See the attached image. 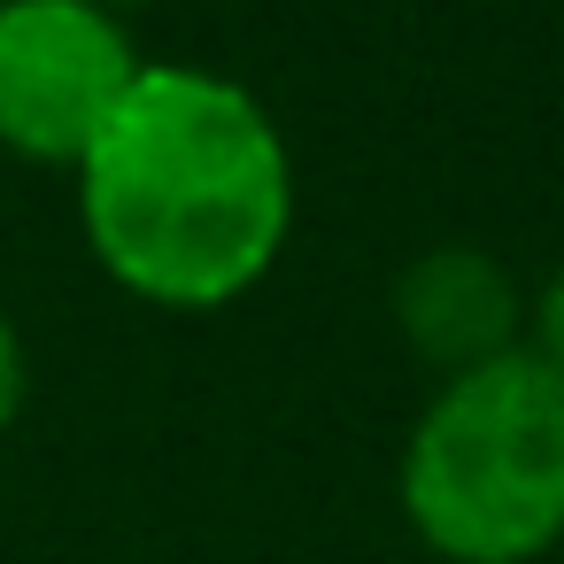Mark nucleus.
Returning a JSON list of instances; mask_svg holds the SVG:
<instances>
[{
    "label": "nucleus",
    "instance_id": "4",
    "mask_svg": "<svg viewBox=\"0 0 564 564\" xmlns=\"http://www.w3.org/2000/svg\"><path fill=\"white\" fill-rule=\"evenodd\" d=\"M387 310H394V333L410 340V356L433 379H456V371H479V364L525 348V325H533V302H525L518 271L495 263L487 248L410 256Z\"/></svg>",
    "mask_w": 564,
    "mask_h": 564
},
{
    "label": "nucleus",
    "instance_id": "1",
    "mask_svg": "<svg viewBox=\"0 0 564 564\" xmlns=\"http://www.w3.org/2000/svg\"><path fill=\"white\" fill-rule=\"evenodd\" d=\"M78 232L148 310H232L294 232V155L271 109L217 70L148 63L78 155Z\"/></svg>",
    "mask_w": 564,
    "mask_h": 564
},
{
    "label": "nucleus",
    "instance_id": "6",
    "mask_svg": "<svg viewBox=\"0 0 564 564\" xmlns=\"http://www.w3.org/2000/svg\"><path fill=\"white\" fill-rule=\"evenodd\" d=\"M525 348L564 379V263L541 279V294H533V325H525Z\"/></svg>",
    "mask_w": 564,
    "mask_h": 564
},
{
    "label": "nucleus",
    "instance_id": "2",
    "mask_svg": "<svg viewBox=\"0 0 564 564\" xmlns=\"http://www.w3.org/2000/svg\"><path fill=\"white\" fill-rule=\"evenodd\" d=\"M394 502L441 564H541L564 549V379L510 348L417 410Z\"/></svg>",
    "mask_w": 564,
    "mask_h": 564
},
{
    "label": "nucleus",
    "instance_id": "7",
    "mask_svg": "<svg viewBox=\"0 0 564 564\" xmlns=\"http://www.w3.org/2000/svg\"><path fill=\"white\" fill-rule=\"evenodd\" d=\"M94 9H117L124 17V9H148V0H94Z\"/></svg>",
    "mask_w": 564,
    "mask_h": 564
},
{
    "label": "nucleus",
    "instance_id": "3",
    "mask_svg": "<svg viewBox=\"0 0 564 564\" xmlns=\"http://www.w3.org/2000/svg\"><path fill=\"white\" fill-rule=\"evenodd\" d=\"M148 55L94 0H0V155L78 171Z\"/></svg>",
    "mask_w": 564,
    "mask_h": 564
},
{
    "label": "nucleus",
    "instance_id": "5",
    "mask_svg": "<svg viewBox=\"0 0 564 564\" xmlns=\"http://www.w3.org/2000/svg\"><path fill=\"white\" fill-rule=\"evenodd\" d=\"M24 394H32V356H24V333H17V317L0 310V441L17 433V417H24Z\"/></svg>",
    "mask_w": 564,
    "mask_h": 564
}]
</instances>
